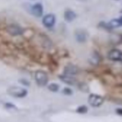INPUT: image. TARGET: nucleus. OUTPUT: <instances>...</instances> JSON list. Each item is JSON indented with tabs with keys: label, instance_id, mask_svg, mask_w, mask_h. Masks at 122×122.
<instances>
[{
	"label": "nucleus",
	"instance_id": "nucleus-6",
	"mask_svg": "<svg viewBox=\"0 0 122 122\" xmlns=\"http://www.w3.org/2000/svg\"><path fill=\"white\" fill-rule=\"evenodd\" d=\"M7 31L9 34L13 36H17L23 33V29L20 26L15 25H8L7 27Z\"/></svg>",
	"mask_w": 122,
	"mask_h": 122
},
{
	"label": "nucleus",
	"instance_id": "nucleus-19",
	"mask_svg": "<svg viewBox=\"0 0 122 122\" xmlns=\"http://www.w3.org/2000/svg\"><path fill=\"white\" fill-rule=\"evenodd\" d=\"M117 113L119 115H122V108H118L116 110Z\"/></svg>",
	"mask_w": 122,
	"mask_h": 122
},
{
	"label": "nucleus",
	"instance_id": "nucleus-8",
	"mask_svg": "<svg viewBox=\"0 0 122 122\" xmlns=\"http://www.w3.org/2000/svg\"><path fill=\"white\" fill-rule=\"evenodd\" d=\"M106 26L108 29L117 28L122 26V16L119 18L112 19L108 23L106 24Z\"/></svg>",
	"mask_w": 122,
	"mask_h": 122
},
{
	"label": "nucleus",
	"instance_id": "nucleus-1",
	"mask_svg": "<svg viewBox=\"0 0 122 122\" xmlns=\"http://www.w3.org/2000/svg\"><path fill=\"white\" fill-rule=\"evenodd\" d=\"M7 92L10 95L15 98H24L27 94V91L26 89L17 86L10 87Z\"/></svg>",
	"mask_w": 122,
	"mask_h": 122
},
{
	"label": "nucleus",
	"instance_id": "nucleus-4",
	"mask_svg": "<svg viewBox=\"0 0 122 122\" xmlns=\"http://www.w3.org/2000/svg\"><path fill=\"white\" fill-rule=\"evenodd\" d=\"M108 57L112 61L122 63V51L118 49H113L108 53Z\"/></svg>",
	"mask_w": 122,
	"mask_h": 122
},
{
	"label": "nucleus",
	"instance_id": "nucleus-5",
	"mask_svg": "<svg viewBox=\"0 0 122 122\" xmlns=\"http://www.w3.org/2000/svg\"><path fill=\"white\" fill-rule=\"evenodd\" d=\"M56 16L52 14H46L42 19L43 25L48 28L53 27L56 23Z\"/></svg>",
	"mask_w": 122,
	"mask_h": 122
},
{
	"label": "nucleus",
	"instance_id": "nucleus-7",
	"mask_svg": "<svg viewBox=\"0 0 122 122\" xmlns=\"http://www.w3.org/2000/svg\"><path fill=\"white\" fill-rule=\"evenodd\" d=\"M32 13L35 16L40 17L42 16L43 12H44V8H43L42 5L39 2L36 3L33 5L31 8Z\"/></svg>",
	"mask_w": 122,
	"mask_h": 122
},
{
	"label": "nucleus",
	"instance_id": "nucleus-9",
	"mask_svg": "<svg viewBox=\"0 0 122 122\" xmlns=\"http://www.w3.org/2000/svg\"><path fill=\"white\" fill-rule=\"evenodd\" d=\"M64 72L66 75H76L78 72V68L73 65H68L64 68Z\"/></svg>",
	"mask_w": 122,
	"mask_h": 122
},
{
	"label": "nucleus",
	"instance_id": "nucleus-13",
	"mask_svg": "<svg viewBox=\"0 0 122 122\" xmlns=\"http://www.w3.org/2000/svg\"><path fill=\"white\" fill-rule=\"evenodd\" d=\"M48 89L50 90L51 92H56L59 89V86L56 83H51L48 86Z\"/></svg>",
	"mask_w": 122,
	"mask_h": 122
},
{
	"label": "nucleus",
	"instance_id": "nucleus-10",
	"mask_svg": "<svg viewBox=\"0 0 122 122\" xmlns=\"http://www.w3.org/2000/svg\"><path fill=\"white\" fill-rule=\"evenodd\" d=\"M60 79L63 82L69 85H73L76 83V79L74 77H71V75H62L60 76Z\"/></svg>",
	"mask_w": 122,
	"mask_h": 122
},
{
	"label": "nucleus",
	"instance_id": "nucleus-20",
	"mask_svg": "<svg viewBox=\"0 0 122 122\" xmlns=\"http://www.w3.org/2000/svg\"><path fill=\"white\" fill-rule=\"evenodd\" d=\"M32 1H34V0H32Z\"/></svg>",
	"mask_w": 122,
	"mask_h": 122
},
{
	"label": "nucleus",
	"instance_id": "nucleus-12",
	"mask_svg": "<svg viewBox=\"0 0 122 122\" xmlns=\"http://www.w3.org/2000/svg\"><path fill=\"white\" fill-rule=\"evenodd\" d=\"M75 35H76V40H77L79 43H84V42H85L86 41L87 35L84 31H77V32H76Z\"/></svg>",
	"mask_w": 122,
	"mask_h": 122
},
{
	"label": "nucleus",
	"instance_id": "nucleus-18",
	"mask_svg": "<svg viewBox=\"0 0 122 122\" xmlns=\"http://www.w3.org/2000/svg\"><path fill=\"white\" fill-rule=\"evenodd\" d=\"M5 106L8 108H16L15 105H13V104H11V103H7L5 104Z\"/></svg>",
	"mask_w": 122,
	"mask_h": 122
},
{
	"label": "nucleus",
	"instance_id": "nucleus-11",
	"mask_svg": "<svg viewBox=\"0 0 122 122\" xmlns=\"http://www.w3.org/2000/svg\"><path fill=\"white\" fill-rule=\"evenodd\" d=\"M64 19L67 22H71L75 20L76 17V14L71 10H67L64 12Z\"/></svg>",
	"mask_w": 122,
	"mask_h": 122
},
{
	"label": "nucleus",
	"instance_id": "nucleus-16",
	"mask_svg": "<svg viewBox=\"0 0 122 122\" xmlns=\"http://www.w3.org/2000/svg\"><path fill=\"white\" fill-rule=\"evenodd\" d=\"M63 93L66 95H71L73 94V90L70 88L68 87H65L63 90Z\"/></svg>",
	"mask_w": 122,
	"mask_h": 122
},
{
	"label": "nucleus",
	"instance_id": "nucleus-3",
	"mask_svg": "<svg viewBox=\"0 0 122 122\" xmlns=\"http://www.w3.org/2000/svg\"><path fill=\"white\" fill-rule=\"evenodd\" d=\"M89 105L94 107H98L104 102V98L101 96L96 94H91L88 98Z\"/></svg>",
	"mask_w": 122,
	"mask_h": 122
},
{
	"label": "nucleus",
	"instance_id": "nucleus-17",
	"mask_svg": "<svg viewBox=\"0 0 122 122\" xmlns=\"http://www.w3.org/2000/svg\"><path fill=\"white\" fill-rule=\"evenodd\" d=\"M20 83H21L23 85H25V86H29V82L27 80H25V79H21V80H20Z\"/></svg>",
	"mask_w": 122,
	"mask_h": 122
},
{
	"label": "nucleus",
	"instance_id": "nucleus-2",
	"mask_svg": "<svg viewBox=\"0 0 122 122\" xmlns=\"http://www.w3.org/2000/svg\"><path fill=\"white\" fill-rule=\"evenodd\" d=\"M35 77L37 84L40 86H46L48 81V77L47 74L44 71H37L35 75Z\"/></svg>",
	"mask_w": 122,
	"mask_h": 122
},
{
	"label": "nucleus",
	"instance_id": "nucleus-15",
	"mask_svg": "<svg viewBox=\"0 0 122 122\" xmlns=\"http://www.w3.org/2000/svg\"><path fill=\"white\" fill-rule=\"evenodd\" d=\"M90 62L92 64L97 65L98 63L99 62V57L97 55H94L91 58Z\"/></svg>",
	"mask_w": 122,
	"mask_h": 122
},
{
	"label": "nucleus",
	"instance_id": "nucleus-14",
	"mask_svg": "<svg viewBox=\"0 0 122 122\" xmlns=\"http://www.w3.org/2000/svg\"><path fill=\"white\" fill-rule=\"evenodd\" d=\"M76 112L80 114H85L88 112V108L85 105L79 106L76 109Z\"/></svg>",
	"mask_w": 122,
	"mask_h": 122
}]
</instances>
